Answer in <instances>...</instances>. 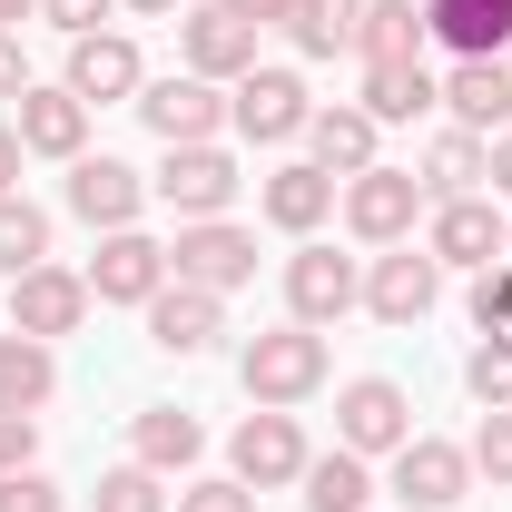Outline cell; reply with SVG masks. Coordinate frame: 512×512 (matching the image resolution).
Here are the masks:
<instances>
[{"label": "cell", "mask_w": 512, "mask_h": 512, "mask_svg": "<svg viewBox=\"0 0 512 512\" xmlns=\"http://www.w3.org/2000/svg\"><path fill=\"white\" fill-rule=\"evenodd\" d=\"M20 158H30V148H20V128L0 119V197H10V178H20Z\"/></svg>", "instance_id": "b9f144b4"}, {"label": "cell", "mask_w": 512, "mask_h": 512, "mask_svg": "<svg viewBox=\"0 0 512 512\" xmlns=\"http://www.w3.org/2000/svg\"><path fill=\"white\" fill-rule=\"evenodd\" d=\"M335 444H345V453L414 444V404H404V384H394V375H355L345 394H335Z\"/></svg>", "instance_id": "7a4b0ae2"}, {"label": "cell", "mask_w": 512, "mask_h": 512, "mask_svg": "<svg viewBox=\"0 0 512 512\" xmlns=\"http://www.w3.org/2000/svg\"><path fill=\"white\" fill-rule=\"evenodd\" d=\"M394 493L414 512H453L473 493V453L444 444V434H414V444H394Z\"/></svg>", "instance_id": "8992f818"}, {"label": "cell", "mask_w": 512, "mask_h": 512, "mask_svg": "<svg viewBox=\"0 0 512 512\" xmlns=\"http://www.w3.org/2000/svg\"><path fill=\"white\" fill-rule=\"evenodd\" d=\"M434 256H444V266H493V256H503V217H493L483 197H444V207H434Z\"/></svg>", "instance_id": "44dd1931"}, {"label": "cell", "mask_w": 512, "mask_h": 512, "mask_svg": "<svg viewBox=\"0 0 512 512\" xmlns=\"http://www.w3.org/2000/svg\"><path fill=\"white\" fill-rule=\"evenodd\" d=\"M237 188H247V178H237V158H227L217 138H207V148H168V168H158V197H168L188 227H197V217H227Z\"/></svg>", "instance_id": "9c48e42d"}, {"label": "cell", "mask_w": 512, "mask_h": 512, "mask_svg": "<svg viewBox=\"0 0 512 512\" xmlns=\"http://www.w3.org/2000/svg\"><path fill=\"white\" fill-rule=\"evenodd\" d=\"M20 148H30V158H79V148H89V99H79V89H40V79H30V89H20Z\"/></svg>", "instance_id": "4fadbf2b"}, {"label": "cell", "mask_w": 512, "mask_h": 512, "mask_svg": "<svg viewBox=\"0 0 512 512\" xmlns=\"http://www.w3.org/2000/svg\"><path fill=\"white\" fill-rule=\"evenodd\" d=\"M355 20H365V0H296V50L306 60H335V50H355Z\"/></svg>", "instance_id": "f1b7e54d"}, {"label": "cell", "mask_w": 512, "mask_h": 512, "mask_svg": "<svg viewBox=\"0 0 512 512\" xmlns=\"http://www.w3.org/2000/svg\"><path fill=\"white\" fill-rule=\"evenodd\" d=\"M365 306H375L384 325H424L434 316V256H375V276H365Z\"/></svg>", "instance_id": "ffe728a7"}, {"label": "cell", "mask_w": 512, "mask_h": 512, "mask_svg": "<svg viewBox=\"0 0 512 512\" xmlns=\"http://www.w3.org/2000/svg\"><path fill=\"white\" fill-rule=\"evenodd\" d=\"M0 512H60V483L20 463V473H0Z\"/></svg>", "instance_id": "e575fe53"}, {"label": "cell", "mask_w": 512, "mask_h": 512, "mask_svg": "<svg viewBox=\"0 0 512 512\" xmlns=\"http://www.w3.org/2000/svg\"><path fill=\"white\" fill-rule=\"evenodd\" d=\"M237 375H247V394H256V404H306V394L325 384V335H316V325H276V335H247Z\"/></svg>", "instance_id": "6da1fadb"}, {"label": "cell", "mask_w": 512, "mask_h": 512, "mask_svg": "<svg viewBox=\"0 0 512 512\" xmlns=\"http://www.w3.org/2000/svg\"><path fill=\"white\" fill-rule=\"evenodd\" d=\"M99 512H168V493H158L148 463H119V473L99 483Z\"/></svg>", "instance_id": "1f68e13d"}, {"label": "cell", "mask_w": 512, "mask_h": 512, "mask_svg": "<svg viewBox=\"0 0 512 512\" xmlns=\"http://www.w3.org/2000/svg\"><path fill=\"white\" fill-rule=\"evenodd\" d=\"M375 503V473H365V453H316L306 463V512H365Z\"/></svg>", "instance_id": "83f0119b"}, {"label": "cell", "mask_w": 512, "mask_h": 512, "mask_svg": "<svg viewBox=\"0 0 512 512\" xmlns=\"http://www.w3.org/2000/svg\"><path fill=\"white\" fill-rule=\"evenodd\" d=\"M227 119L247 128L256 148H276V138H296L316 109H306V79H296V69H247V79H237V99H227Z\"/></svg>", "instance_id": "8fae6325"}, {"label": "cell", "mask_w": 512, "mask_h": 512, "mask_svg": "<svg viewBox=\"0 0 512 512\" xmlns=\"http://www.w3.org/2000/svg\"><path fill=\"white\" fill-rule=\"evenodd\" d=\"M483 178L512 197V128H493V138H483Z\"/></svg>", "instance_id": "ab89813d"}, {"label": "cell", "mask_w": 512, "mask_h": 512, "mask_svg": "<svg viewBox=\"0 0 512 512\" xmlns=\"http://www.w3.org/2000/svg\"><path fill=\"white\" fill-rule=\"evenodd\" d=\"M89 316V276H69V266H30V276H10V335H69V325Z\"/></svg>", "instance_id": "52a82bcc"}, {"label": "cell", "mask_w": 512, "mask_h": 512, "mask_svg": "<svg viewBox=\"0 0 512 512\" xmlns=\"http://www.w3.org/2000/svg\"><path fill=\"white\" fill-rule=\"evenodd\" d=\"M30 10H40V0H0V30H20V20H30Z\"/></svg>", "instance_id": "7bdbcfd3"}, {"label": "cell", "mask_w": 512, "mask_h": 512, "mask_svg": "<svg viewBox=\"0 0 512 512\" xmlns=\"http://www.w3.org/2000/svg\"><path fill=\"white\" fill-rule=\"evenodd\" d=\"M473 178H483V138H473V128H444V138L424 148V188L473 197Z\"/></svg>", "instance_id": "4dcf8cb0"}, {"label": "cell", "mask_w": 512, "mask_h": 512, "mask_svg": "<svg viewBox=\"0 0 512 512\" xmlns=\"http://www.w3.org/2000/svg\"><path fill=\"white\" fill-rule=\"evenodd\" d=\"M148 335H158L168 355H207V345L227 335V316H217V296H207V286H178V276H168V286L148 296Z\"/></svg>", "instance_id": "2e32d148"}, {"label": "cell", "mask_w": 512, "mask_h": 512, "mask_svg": "<svg viewBox=\"0 0 512 512\" xmlns=\"http://www.w3.org/2000/svg\"><path fill=\"white\" fill-rule=\"evenodd\" d=\"M325 207H335V178H325V168H276V178H266V217H276L286 237L325 227Z\"/></svg>", "instance_id": "4316f807"}, {"label": "cell", "mask_w": 512, "mask_h": 512, "mask_svg": "<svg viewBox=\"0 0 512 512\" xmlns=\"http://www.w3.org/2000/svg\"><path fill=\"white\" fill-rule=\"evenodd\" d=\"M138 197H148V188H138L128 158H69V207H79L89 227H128Z\"/></svg>", "instance_id": "ac0fdd59"}, {"label": "cell", "mask_w": 512, "mask_h": 512, "mask_svg": "<svg viewBox=\"0 0 512 512\" xmlns=\"http://www.w3.org/2000/svg\"><path fill=\"white\" fill-rule=\"evenodd\" d=\"M40 20H60L69 40H89V30L109 20V0H40Z\"/></svg>", "instance_id": "74e56055"}, {"label": "cell", "mask_w": 512, "mask_h": 512, "mask_svg": "<svg viewBox=\"0 0 512 512\" xmlns=\"http://www.w3.org/2000/svg\"><path fill=\"white\" fill-rule=\"evenodd\" d=\"M30 453H40V414H10L0 404V473H20Z\"/></svg>", "instance_id": "8d00e7d4"}, {"label": "cell", "mask_w": 512, "mask_h": 512, "mask_svg": "<svg viewBox=\"0 0 512 512\" xmlns=\"http://www.w3.org/2000/svg\"><path fill=\"white\" fill-rule=\"evenodd\" d=\"M463 384L483 394V414H503V404H512V345H483V355L463 365Z\"/></svg>", "instance_id": "d6a6232c"}, {"label": "cell", "mask_w": 512, "mask_h": 512, "mask_svg": "<svg viewBox=\"0 0 512 512\" xmlns=\"http://www.w3.org/2000/svg\"><path fill=\"white\" fill-rule=\"evenodd\" d=\"M227 10H237L247 30H266V20H296V0H227Z\"/></svg>", "instance_id": "60d3db41"}, {"label": "cell", "mask_w": 512, "mask_h": 512, "mask_svg": "<svg viewBox=\"0 0 512 512\" xmlns=\"http://www.w3.org/2000/svg\"><path fill=\"white\" fill-rule=\"evenodd\" d=\"M158 286H168V247L138 237V227H109L99 256H89V296H99V306H148Z\"/></svg>", "instance_id": "277c9868"}, {"label": "cell", "mask_w": 512, "mask_h": 512, "mask_svg": "<svg viewBox=\"0 0 512 512\" xmlns=\"http://www.w3.org/2000/svg\"><path fill=\"white\" fill-rule=\"evenodd\" d=\"M178 512H256V493L227 473V483H188V493H178Z\"/></svg>", "instance_id": "d590c367"}, {"label": "cell", "mask_w": 512, "mask_h": 512, "mask_svg": "<svg viewBox=\"0 0 512 512\" xmlns=\"http://www.w3.org/2000/svg\"><path fill=\"white\" fill-rule=\"evenodd\" d=\"M503 256H512V227H503Z\"/></svg>", "instance_id": "f6af8a7d"}, {"label": "cell", "mask_w": 512, "mask_h": 512, "mask_svg": "<svg viewBox=\"0 0 512 512\" xmlns=\"http://www.w3.org/2000/svg\"><path fill=\"white\" fill-rule=\"evenodd\" d=\"M30 89V60H20V30H0V99H20Z\"/></svg>", "instance_id": "f35d334b"}, {"label": "cell", "mask_w": 512, "mask_h": 512, "mask_svg": "<svg viewBox=\"0 0 512 512\" xmlns=\"http://www.w3.org/2000/svg\"><path fill=\"white\" fill-rule=\"evenodd\" d=\"M69 89H79L89 109H109V99H138V89H148V69H138V40H119V30H89V40H69Z\"/></svg>", "instance_id": "5bb4252c"}, {"label": "cell", "mask_w": 512, "mask_h": 512, "mask_svg": "<svg viewBox=\"0 0 512 512\" xmlns=\"http://www.w3.org/2000/svg\"><path fill=\"white\" fill-rule=\"evenodd\" d=\"M168 276L227 296V286H247V276H256V237H247V227H227V217H197V227H178V247H168Z\"/></svg>", "instance_id": "3957f363"}, {"label": "cell", "mask_w": 512, "mask_h": 512, "mask_svg": "<svg viewBox=\"0 0 512 512\" xmlns=\"http://www.w3.org/2000/svg\"><path fill=\"white\" fill-rule=\"evenodd\" d=\"M128 10H148V20H158V10H178V0H128Z\"/></svg>", "instance_id": "ee69618b"}, {"label": "cell", "mask_w": 512, "mask_h": 512, "mask_svg": "<svg viewBox=\"0 0 512 512\" xmlns=\"http://www.w3.org/2000/svg\"><path fill=\"white\" fill-rule=\"evenodd\" d=\"M40 256H50V217L30 197H0V276H30Z\"/></svg>", "instance_id": "f546056e"}, {"label": "cell", "mask_w": 512, "mask_h": 512, "mask_svg": "<svg viewBox=\"0 0 512 512\" xmlns=\"http://www.w3.org/2000/svg\"><path fill=\"white\" fill-rule=\"evenodd\" d=\"M473 473H493V483L512 493V404H503V414H483V434H473Z\"/></svg>", "instance_id": "836d02e7"}, {"label": "cell", "mask_w": 512, "mask_h": 512, "mask_svg": "<svg viewBox=\"0 0 512 512\" xmlns=\"http://www.w3.org/2000/svg\"><path fill=\"white\" fill-rule=\"evenodd\" d=\"M178 50H188L197 79H247L256 69V30L227 0H207V10H178Z\"/></svg>", "instance_id": "7c38bea8"}, {"label": "cell", "mask_w": 512, "mask_h": 512, "mask_svg": "<svg viewBox=\"0 0 512 512\" xmlns=\"http://www.w3.org/2000/svg\"><path fill=\"white\" fill-rule=\"evenodd\" d=\"M444 109H453V128L493 138V128L512 119V69H503V60H453V79H444Z\"/></svg>", "instance_id": "d6986e66"}, {"label": "cell", "mask_w": 512, "mask_h": 512, "mask_svg": "<svg viewBox=\"0 0 512 512\" xmlns=\"http://www.w3.org/2000/svg\"><path fill=\"white\" fill-rule=\"evenodd\" d=\"M306 138H316V168H325V178H335V168H345V178L375 168V119H365V109H316Z\"/></svg>", "instance_id": "cb8c5ba5"}, {"label": "cell", "mask_w": 512, "mask_h": 512, "mask_svg": "<svg viewBox=\"0 0 512 512\" xmlns=\"http://www.w3.org/2000/svg\"><path fill=\"white\" fill-rule=\"evenodd\" d=\"M355 50H365V69L414 60V50H424V10H414V0H365V20H355Z\"/></svg>", "instance_id": "d4e9b609"}, {"label": "cell", "mask_w": 512, "mask_h": 512, "mask_svg": "<svg viewBox=\"0 0 512 512\" xmlns=\"http://www.w3.org/2000/svg\"><path fill=\"white\" fill-rule=\"evenodd\" d=\"M424 30L444 40L453 60H503V40H512V0H434V10H424Z\"/></svg>", "instance_id": "e0dca14e"}, {"label": "cell", "mask_w": 512, "mask_h": 512, "mask_svg": "<svg viewBox=\"0 0 512 512\" xmlns=\"http://www.w3.org/2000/svg\"><path fill=\"white\" fill-rule=\"evenodd\" d=\"M414 207H424V178H414V168H365V178H345V227L375 237V247L414 237Z\"/></svg>", "instance_id": "30bf717a"}, {"label": "cell", "mask_w": 512, "mask_h": 512, "mask_svg": "<svg viewBox=\"0 0 512 512\" xmlns=\"http://www.w3.org/2000/svg\"><path fill=\"white\" fill-rule=\"evenodd\" d=\"M197 453H207L197 414H178V404H148V414H138V463H148V473H188Z\"/></svg>", "instance_id": "484cf974"}, {"label": "cell", "mask_w": 512, "mask_h": 512, "mask_svg": "<svg viewBox=\"0 0 512 512\" xmlns=\"http://www.w3.org/2000/svg\"><path fill=\"white\" fill-rule=\"evenodd\" d=\"M355 296H365V286H355V266L335 247H296L286 256V306H296V325H335Z\"/></svg>", "instance_id": "9a60e30c"}, {"label": "cell", "mask_w": 512, "mask_h": 512, "mask_svg": "<svg viewBox=\"0 0 512 512\" xmlns=\"http://www.w3.org/2000/svg\"><path fill=\"white\" fill-rule=\"evenodd\" d=\"M434 99H444V89L424 79V60H384V69H365V99H355V109L375 128H404V119H424Z\"/></svg>", "instance_id": "7402d4cb"}, {"label": "cell", "mask_w": 512, "mask_h": 512, "mask_svg": "<svg viewBox=\"0 0 512 512\" xmlns=\"http://www.w3.org/2000/svg\"><path fill=\"white\" fill-rule=\"evenodd\" d=\"M306 434H296V414L286 404H266V414H247L237 424V483L247 493H276V483H306Z\"/></svg>", "instance_id": "5b68a950"}, {"label": "cell", "mask_w": 512, "mask_h": 512, "mask_svg": "<svg viewBox=\"0 0 512 512\" xmlns=\"http://www.w3.org/2000/svg\"><path fill=\"white\" fill-rule=\"evenodd\" d=\"M138 119L158 128V138H168V148H207V138H217V119H227V99H217V79H148V89H138Z\"/></svg>", "instance_id": "ba28073f"}, {"label": "cell", "mask_w": 512, "mask_h": 512, "mask_svg": "<svg viewBox=\"0 0 512 512\" xmlns=\"http://www.w3.org/2000/svg\"><path fill=\"white\" fill-rule=\"evenodd\" d=\"M50 394H60L50 345H40V335H0V404H10V414H40Z\"/></svg>", "instance_id": "603a6c76"}]
</instances>
